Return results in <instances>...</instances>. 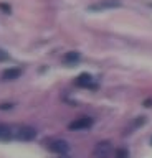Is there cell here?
<instances>
[{
	"label": "cell",
	"instance_id": "9",
	"mask_svg": "<svg viewBox=\"0 0 152 158\" xmlns=\"http://www.w3.org/2000/svg\"><path fill=\"white\" fill-rule=\"evenodd\" d=\"M65 61L66 63H76V61H80V53H76V51L66 53L65 54Z\"/></svg>",
	"mask_w": 152,
	"mask_h": 158
},
{
	"label": "cell",
	"instance_id": "3",
	"mask_svg": "<svg viewBox=\"0 0 152 158\" xmlns=\"http://www.w3.org/2000/svg\"><path fill=\"white\" fill-rule=\"evenodd\" d=\"M48 150L56 153V155H65V153L70 152V143H68L66 140H53L50 145H48Z\"/></svg>",
	"mask_w": 152,
	"mask_h": 158
},
{
	"label": "cell",
	"instance_id": "11",
	"mask_svg": "<svg viewBox=\"0 0 152 158\" xmlns=\"http://www.w3.org/2000/svg\"><path fill=\"white\" fill-rule=\"evenodd\" d=\"M7 59V53H3L2 49H0V61H5Z\"/></svg>",
	"mask_w": 152,
	"mask_h": 158
},
{
	"label": "cell",
	"instance_id": "13",
	"mask_svg": "<svg viewBox=\"0 0 152 158\" xmlns=\"http://www.w3.org/2000/svg\"><path fill=\"white\" fill-rule=\"evenodd\" d=\"M58 158H71V156L68 155V153H65V155H58Z\"/></svg>",
	"mask_w": 152,
	"mask_h": 158
},
{
	"label": "cell",
	"instance_id": "8",
	"mask_svg": "<svg viewBox=\"0 0 152 158\" xmlns=\"http://www.w3.org/2000/svg\"><path fill=\"white\" fill-rule=\"evenodd\" d=\"M22 74L20 69H17V68H12V69H7V71H3L2 74V77L5 79V81H12V79H17L18 76Z\"/></svg>",
	"mask_w": 152,
	"mask_h": 158
},
{
	"label": "cell",
	"instance_id": "14",
	"mask_svg": "<svg viewBox=\"0 0 152 158\" xmlns=\"http://www.w3.org/2000/svg\"><path fill=\"white\" fill-rule=\"evenodd\" d=\"M150 143H152V138H150Z\"/></svg>",
	"mask_w": 152,
	"mask_h": 158
},
{
	"label": "cell",
	"instance_id": "4",
	"mask_svg": "<svg viewBox=\"0 0 152 158\" xmlns=\"http://www.w3.org/2000/svg\"><path fill=\"white\" fill-rule=\"evenodd\" d=\"M93 118L91 117H80V118H76L75 122H71L70 125H68V128L70 130H86V128H89L93 125Z\"/></svg>",
	"mask_w": 152,
	"mask_h": 158
},
{
	"label": "cell",
	"instance_id": "10",
	"mask_svg": "<svg viewBox=\"0 0 152 158\" xmlns=\"http://www.w3.org/2000/svg\"><path fill=\"white\" fill-rule=\"evenodd\" d=\"M116 158H129V152L126 148H117L116 150Z\"/></svg>",
	"mask_w": 152,
	"mask_h": 158
},
{
	"label": "cell",
	"instance_id": "7",
	"mask_svg": "<svg viewBox=\"0 0 152 158\" xmlns=\"http://www.w3.org/2000/svg\"><path fill=\"white\" fill-rule=\"evenodd\" d=\"M13 137V127L5 125V123H0V138L2 140H7V138Z\"/></svg>",
	"mask_w": 152,
	"mask_h": 158
},
{
	"label": "cell",
	"instance_id": "5",
	"mask_svg": "<svg viewBox=\"0 0 152 158\" xmlns=\"http://www.w3.org/2000/svg\"><path fill=\"white\" fill-rule=\"evenodd\" d=\"M17 137L23 142H30L33 138H37V128L33 127H20L17 132Z\"/></svg>",
	"mask_w": 152,
	"mask_h": 158
},
{
	"label": "cell",
	"instance_id": "12",
	"mask_svg": "<svg viewBox=\"0 0 152 158\" xmlns=\"http://www.w3.org/2000/svg\"><path fill=\"white\" fill-rule=\"evenodd\" d=\"M144 106H145V107H152V99H145V101H144Z\"/></svg>",
	"mask_w": 152,
	"mask_h": 158
},
{
	"label": "cell",
	"instance_id": "6",
	"mask_svg": "<svg viewBox=\"0 0 152 158\" xmlns=\"http://www.w3.org/2000/svg\"><path fill=\"white\" fill-rule=\"evenodd\" d=\"M76 86H80V87H94V84H93V77H91V74H80L76 79Z\"/></svg>",
	"mask_w": 152,
	"mask_h": 158
},
{
	"label": "cell",
	"instance_id": "1",
	"mask_svg": "<svg viewBox=\"0 0 152 158\" xmlns=\"http://www.w3.org/2000/svg\"><path fill=\"white\" fill-rule=\"evenodd\" d=\"M121 0H99L96 3H91L88 10L89 12H106V10H114L121 7Z\"/></svg>",
	"mask_w": 152,
	"mask_h": 158
},
{
	"label": "cell",
	"instance_id": "2",
	"mask_svg": "<svg viewBox=\"0 0 152 158\" xmlns=\"http://www.w3.org/2000/svg\"><path fill=\"white\" fill-rule=\"evenodd\" d=\"M112 153V143L107 140L99 142L93 150V158H109Z\"/></svg>",
	"mask_w": 152,
	"mask_h": 158
}]
</instances>
